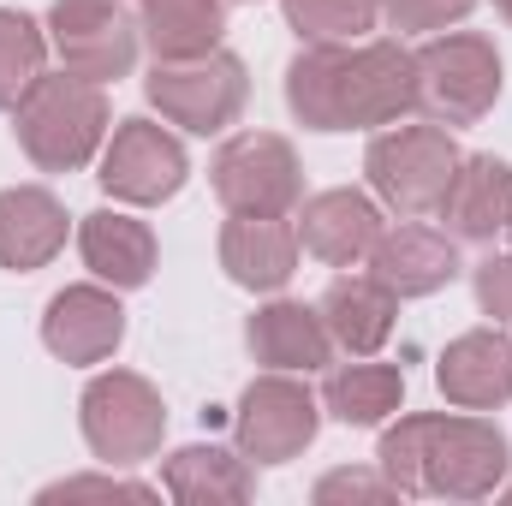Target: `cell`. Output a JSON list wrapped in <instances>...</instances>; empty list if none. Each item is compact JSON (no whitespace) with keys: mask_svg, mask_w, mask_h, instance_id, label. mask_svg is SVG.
<instances>
[{"mask_svg":"<svg viewBox=\"0 0 512 506\" xmlns=\"http://www.w3.org/2000/svg\"><path fill=\"white\" fill-rule=\"evenodd\" d=\"M376 465L399 495H423V417H399L382 429Z\"/></svg>","mask_w":512,"mask_h":506,"instance_id":"4316f807","label":"cell"},{"mask_svg":"<svg viewBox=\"0 0 512 506\" xmlns=\"http://www.w3.org/2000/svg\"><path fill=\"white\" fill-rule=\"evenodd\" d=\"M66 233H72V221L54 191H42V185L0 191V268H12V274L48 268L66 251Z\"/></svg>","mask_w":512,"mask_h":506,"instance_id":"44dd1931","label":"cell"},{"mask_svg":"<svg viewBox=\"0 0 512 506\" xmlns=\"http://www.w3.org/2000/svg\"><path fill=\"white\" fill-rule=\"evenodd\" d=\"M161 489L179 506H239L256 495V465L233 447L197 441V447H179L161 465Z\"/></svg>","mask_w":512,"mask_h":506,"instance_id":"7402d4cb","label":"cell"},{"mask_svg":"<svg viewBox=\"0 0 512 506\" xmlns=\"http://www.w3.org/2000/svg\"><path fill=\"white\" fill-rule=\"evenodd\" d=\"M507 233H512V221H507Z\"/></svg>","mask_w":512,"mask_h":506,"instance_id":"836d02e7","label":"cell"},{"mask_svg":"<svg viewBox=\"0 0 512 506\" xmlns=\"http://www.w3.org/2000/svg\"><path fill=\"white\" fill-rule=\"evenodd\" d=\"M114 131V108H108V84H90L78 72H42L30 84V96L12 108V137L18 149L42 167V173H78L102 155Z\"/></svg>","mask_w":512,"mask_h":506,"instance_id":"7a4b0ae2","label":"cell"},{"mask_svg":"<svg viewBox=\"0 0 512 506\" xmlns=\"http://www.w3.org/2000/svg\"><path fill=\"white\" fill-rule=\"evenodd\" d=\"M209 185L227 215H298L304 203V167L298 149L274 131H239L215 149Z\"/></svg>","mask_w":512,"mask_h":506,"instance_id":"ba28073f","label":"cell"},{"mask_svg":"<svg viewBox=\"0 0 512 506\" xmlns=\"http://www.w3.org/2000/svg\"><path fill=\"white\" fill-rule=\"evenodd\" d=\"M280 6H286V24L298 30V42H328V48L364 42L382 18L376 0H280Z\"/></svg>","mask_w":512,"mask_h":506,"instance_id":"484cf974","label":"cell"},{"mask_svg":"<svg viewBox=\"0 0 512 506\" xmlns=\"http://www.w3.org/2000/svg\"><path fill=\"white\" fill-rule=\"evenodd\" d=\"M435 387L459 411H501L512 399V334L507 328H471L447 340L435 358Z\"/></svg>","mask_w":512,"mask_h":506,"instance_id":"5bb4252c","label":"cell"},{"mask_svg":"<svg viewBox=\"0 0 512 506\" xmlns=\"http://www.w3.org/2000/svg\"><path fill=\"white\" fill-rule=\"evenodd\" d=\"M298 227L286 215H227L221 227V268L245 292H280L298 274Z\"/></svg>","mask_w":512,"mask_h":506,"instance_id":"9a60e30c","label":"cell"},{"mask_svg":"<svg viewBox=\"0 0 512 506\" xmlns=\"http://www.w3.org/2000/svg\"><path fill=\"white\" fill-rule=\"evenodd\" d=\"M78 256L102 286L137 292V286H149V274L161 262V245H155L149 221H137L126 209H96V215L78 221Z\"/></svg>","mask_w":512,"mask_h":506,"instance_id":"ac0fdd59","label":"cell"},{"mask_svg":"<svg viewBox=\"0 0 512 506\" xmlns=\"http://www.w3.org/2000/svg\"><path fill=\"white\" fill-rule=\"evenodd\" d=\"M376 6L399 36H429V30H447V24L471 18L477 0H376Z\"/></svg>","mask_w":512,"mask_h":506,"instance_id":"83f0119b","label":"cell"},{"mask_svg":"<svg viewBox=\"0 0 512 506\" xmlns=\"http://www.w3.org/2000/svg\"><path fill=\"white\" fill-rule=\"evenodd\" d=\"M286 108L310 131H382L417 114V54L399 42H304L286 66Z\"/></svg>","mask_w":512,"mask_h":506,"instance_id":"6da1fadb","label":"cell"},{"mask_svg":"<svg viewBox=\"0 0 512 506\" xmlns=\"http://www.w3.org/2000/svg\"><path fill=\"white\" fill-rule=\"evenodd\" d=\"M495 12H501V18L512 24V0H495Z\"/></svg>","mask_w":512,"mask_h":506,"instance_id":"1f68e13d","label":"cell"},{"mask_svg":"<svg viewBox=\"0 0 512 506\" xmlns=\"http://www.w3.org/2000/svg\"><path fill=\"white\" fill-rule=\"evenodd\" d=\"M310 495L322 506H334V501H399V489L382 477V465H376V471H328Z\"/></svg>","mask_w":512,"mask_h":506,"instance_id":"f546056e","label":"cell"},{"mask_svg":"<svg viewBox=\"0 0 512 506\" xmlns=\"http://www.w3.org/2000/svg\"><path fill=\"white\" fill-rule=\"evenodd\" d=\"M292 227H298V245L316 262H328V268H364L370 251H376V239L387 233L382 203L364 197V191H352V185L304 197Z\"/></svg>","mask_w":512,"mask_h":506,"instance_id":"4fadbf2b","label":"cell"},{"mask_svg":"<svg viewBox=\"0 0 512 506\" xmlns=\"http://www.w3.org/2000/svg\"><path fill=\"white\" fill-rule=\"evenodd\" d=\"M399 405H405V370H393V364L358 358V364L328 370V381H322V411L346 429H376L387 417H399Z\"/></svg>","mask_w":512,"mask_h":506,"instance_id":"cb8c5ba5","label":"cell"},{"mask_svg":"<svg viewBox=\"0 0 512 506\" xmlns=\"http://www.w3.org/2000/svg\"><path fill=\"white\" fill-rule=\"evenodd\" d=\"M102 191L114 203H131V209H155L167 197L185 191L191 179V161H185V143L155 120H120L102 143Z\"/></svg>","mask_w":512,"mask_h":506,"instance_id":"8fae6325","label":"cell"},{"mask_svg":"<svg viewBox=\"0 0 512 506\" xmlns=\"http://www.w3.org/2000/svg\"><path fill=\"white\" fill-rule=\"evenodd\" d=\"M387 292L405 304V298H429L441 286H453L459 274V251H453V233H435V227H417V221H399L376 239V251L364 262Z\"/></svg>","mask_w":512,"mask_h":506,"instance_id":"2e32d148","label":"cell"},{"mask_svg":"<svg viewBox=\"0 0 512 506\" xmlns=\"http://www.w3.org/2000/svg\"><path fill=\"white\" fill-rule=\"evenodd\" d=\"M137 30L155 60H197L227 36V0H137Z\"/></svg>","mask_w":512,"mask_h":506,"instance_id":"603a6c76","label":"cell"},{"mask_svg":"<svg viewBox=\"0 0 512 506\" xmlns=\"http://www.w3.org/2000/svg\"><path fill=\"white\" fill-rule=\"evenodd\" d=\"M447 221L453 239L465 245H489L495 233H507L512 221V167L501 155H459V173L435 209Z\"/></svg>","mask_w":512,"mask_h":506,"instance_id":"d6986e66","label":"cell"},{"mask_svg":"<svg viewBox=\"0 0 512 506\" xmlns=\"http://www.w3.org/2000/svg\"><path fill=\"white\" fill-rule=\"evenodd\" d=\"M143 96H149V108H161V120H173L179 131L215 137V131H227L245 114L251 78H245L239 54L209 48L197 60H155L149 78H143Z\"/></svg>","mask_w":512,"mask_h":506,"instance_id":"8992f818","label":"cell"},{"mask_svg":"<svg viewBox=\"0 0 512 506\" xmlns=\"http://www.w3.org/2000/svg\"><path fill=\"white\" fill-rule=\"evenodd\" d=\"M364 173L376 203L393 209L399 221H423L441 209L453 173H459V143L447 126H387L364 149Z\"/></svg>","mask_w":512,"mask_h":506,"instance_id":"3957f363","label":"cell"},{"mask_svg":"<svg viewBox=\"0 0 512 506\" xmlns=\"http://www.w3.org/2000/svg\"><path fill=\"white\" fill-rule=\"evenodd\" d=\"M126 340V310H120V292L114 286H66L48 298L42 310V346L60 358V364H108Z\"/></svg>","mask_w":512,"mask_h":506,"instance_id":"7c38bea8","label":"cell"},{"mask_svg":"<svg viewBox=\"0 0 512 506\" xmlns=\"http://www.w3.org/2000/svg\"><path fill=\"white\" fill-rule=\"evenodd\" d=\"M471 286H477V310L495 316L501 328H512V251L477 262V280Z\"/></svg>","mask_w":512,"mask_h":506,"instance_id":"4dcf8cb0","label":"cell"},{"mask_svg":"<svg viewBox=\"0 0 512 506\" xmlns=\"http://www.w3.org/2000/svg\"><path fill=\"white\" fill-rule=\"evenodd\" d=\"M137 18L126 0H54L48 6V48L66 72L90 84H120L137 66Z\"/></svg>","mask_w":512,"mask_h":506,"instance_id":"30bf717a","label":"cell"},{"mask_svg":"<svg viewBox=\"0 0 512 506\" xmlns=\"http://www.w3.org/2000/svg\"><path fill=\"white\" fill-rule=\"evenodd\" d=\"M245 346L262 370H286V376H310V370H328L334 358V340H328V322L316 304H298V298H274L262 304L251 322H245Z\"/></svg>","mask_w":512,"mask_h":506,"instance_id":"e0dca14e","label":"cell"},{"mask_svg":"<svg viewBox=\"0 0 512 506\" xmlns=\"http://www.w3.org/2000/svg\"><path fill=\"white\" fill-rule=\"evenodd\" d=\"M42 72H48V30L30 12L0 6V114H12Z\"/></svg>","mask_w":512,"mask_h":506,"instance_id":"d4e9b609","label":"cell"},{"mask_svg":"<svg viewBox=\"0 0 512 506\" xmlns=\"http://www.w3.org/2000/svg\"><path fill=\"white\" fill-rule=\"evenodd\" d=\"M114 495H126V501H155L161 489L131 483V477H66V483H48L36 501L54 506V501H114Z\"/></svg>","mask_w":512,"mask_h":506,"instance_id":"f1b7e54d","label":"cell"},{"mask_svg":"<svg viewBox=\"0 0 512 506\" xmlns=\"http://www.w3.org/2000/svg\"><path fill=\"white\" fill-rule=\"evenodd\" d=\"M316 310H322V322H328L334 352H346V358H376L387 340H393V322H399V298L387 292L370 268H364V274H340V280L322 292Z\"/></svg>","mask_w":512,"mask_h":506,"instance_id":"ffe728a7","label":"cell"},{"mask_svg":"<svg viewBox=\"0 0 512 506\" xmlns=\"http://www.w3.org/2000/svg\"><path fill=\"white\" fill-rule=\"evenodd\" d=\"M512 447L501 423L459 411V417H435L423 411V495L441 501H483L507 483Z\"/></svg>","mask_w":512,"mask_h":506,"instance_id":"52a82bcc","label":"cell"},{"mask_svg":"<svg viewBox=\"0 0 512 506\" xmlns=\"http://www.w3.org/2000/svg\"><path fill=\"white\" fill-rule=\"evenodd\" d=\"M507 501H512V489H507Z\"/></svg>","mask_w":512,"mask_h":506,"instance_id":"d6a6232c","label":"cell"},{"mask_svg":"<svg viewBox=\"0 0 512 506\" xmlns=\"http://www.w3.org/2000/svg\"><path fill=\"white\" fill-rule=\"evenodd\" d=\"M322 429V393H310L304 376L268 370L245 387L233 411V441L251 465H292Z\"/></svg>","mask_w":512,"mask_h":506,"instance_id":"9c48e42d","label":"cell"},{"mask_svg":"<svg viewBox=\"0 0 512 506\" xmlns=\"http://www.w3.org/2000/svg\"><path fill=\"white\" fill-rule=\"evenodd\" d=\"M501 54L489 36L477 30H435L417 48V114H429L435 126H477L495 114L501 102Z\"/></svg>","mask_w":512,"mask_h":506,"instance_id":"277c9868","label":"cell"},{"mask_svg":"<svg viewBox=\"0 0 512 506\" xmlns=\"http://www.w3.org/2000/svg\"><path fill=\"white\" fill-rule=\"evenodd\" d=\"M78 423L102 465H114V471L149 465L167 441V399L137 370H102L78 399Z\"/></svg>","mask_w":512,"mask_h":506,"instance_id":"5b68a950","label":"cell"}]
</instances>
